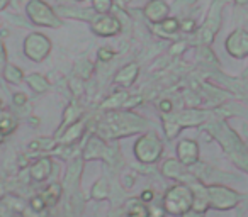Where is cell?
Listing matches in <instances>:
<instances>
[{
	"label": "cell",
	"instance_id": "6da1fadb",
	"mask_svg": "<svg viewBox=\"0 0 248 217\" xmlns=\"http://www.w3.org/2000/svg\"><path fill=\"white\" fill-rule=\"evenodd\" d=\"M209 131L213 132L217 141L223 145L224 151L230 155V158L233 159L234 165H238L243 170H248L247 148H245V145L240 141V138L228 128V124H224V122H214V124L209 126Z\"/></svg>",
	"mask_w": 248,
	"mask_h": 217
},
{
	"label": "cell",
	"instance_id": "7a4b0ae2",
	"mask_svg": "<svg viewBox=\"0 0 248 217\" xmlns=\"http://www.w3.org/2000/svg\"><path fill=\"white\" fill-rule=\"evenodd\" d=\"M143 121L133 114H109L107 121L97 128L100 136L106 138H119V136H129L138 132L143 128Z\"/></svg>",
	"mask_w": 248,
	"mask_h": 217
},
{
	"label": "cell",
	"instance_id": "3957f363",
	"mask_svg": "<svg viewBox=\"0 0 248 217\" xmlns=\"http://www.w3.org/2000/svg\"><path fill=\"white\" fill-rule=\"evenodd\" d=\"M192 190L186 183H180L172 188L167 190V193L163 195V209L172 216H182L184 212H187L189 209H192Z\"/></svg>",
	"mask_w": 248,
	"mask_h": 217
},
{
	"label": "cell",
	"instance_id": "277c9868",
	"mask_svg": "<svg viewBox=\"0 0 248 217\" xmlns=\"http://www.w3.org/2000/svg\"><path fill=\"white\" fill-rule=\"evenodd\" d=\"M163 145L155 134H143L135 145V155L143 165H153L162 156Z\"/></svg>",
	"mask_w": 248,
	"mask_h": 217
},
{
	"label": "cell",
	"instance_id": "5b68a950",
	"mask_svg": "<svg viewBox=\"0 0 248 217\" xmlns=\"http://www.w3.org/2000/svg\"><path fill=\"white\" fill-rule=\"evenodd\" d=\"M28 15L34 24L46 28H62V21L51 7L43 0H31L28 4Z\"/></svg>",
	"mask_w": 248,
	"mask_h": 217
},
{
	"label": "cell",
	"instance_id": "8992f818",
	"mask_svg": "<svg viewBox=\"0 0 248 217\" xmlns=\"http://www.w3.org/2000/svg\"><path fill=\"white\" fill-rule=\"evenodd\" d=\"M95 158H104L107 163L116 165L119 161V153H117V149L109 148L99 136H92L89 139V143H87L85 149H83V159L90 161V159H95Z\"/></svg>",
	"mask_w": 248,
	"mask_h": 217
},
{
	"label": "cell",
	"instance_id": "52a82bcc",
	"mask_svg": "<svg viewBox=\"0 0 248 217\" xmlns=\"http://www.w3.org/2000/svg\"><path fill=\"white\" fill-rule=\"evenodd\" d=\"M207 197H209V205H213L214 209L219 210L233 209L238 203V200H240V195L236 192L221 185L207 187Z\"/></svg>",
	"mask_w": 248,
	"mask_h": 217
},
{
	"label": "cell",
	"instance_id": "ba28073f",
	"mask_svg": "<svg viewBox=\"0 0 248 217\" xmlns=\"http://www.w3.org/2000/svg\"><path fill=\"white\" fill-rule=\"evenodd\" d=\"M24 51L26 56L32 61H43L51 51V43L46 36L39 34V32H32L28 36L24 43Z\"/></svg>",
	"mask_w": 248,
	"mask_h": 217
},
{
	"label": "cell",
	"instance_id": "9c48e42d",
	"mask_svg": "<svg viewBox=\"0 0 248 217\" xmlns=\"http://www.w3.org/2000/svg\"><path fill=\"white\" fill-rule=\"evenodd\" d=\"M226 49L234 58L248 56V32L243 29H236L234 32H231L226 39Z\"/></svg>",
	"mask_w": 248,
	"mask_h": 217
},
{
	"label": "cell",
	"instance_id": "30bf717a",
	"mask_svg": "<svg viewBox=\"0 0 248 217\" xmlns=\"http://www.w3.org/2000/svg\"><path fill=\"white\" fill-rule=\"evenodd\" d=\"M92 29L99 36H116L121 32V22L112 15H99L92 21Z\"/></svg>",
	"mask_w": 248,
	"mask_h": 217
},
{
	"label": "cell",
	"instance_id": "8fae6325",
	"mask_svg": "<svg viewBox=\"0 0 248 217\" xmlns=\"http://www.w3.org/2000/svg\"><path fill=\"white\" fill-rule=\"evenodd\" d=\"M177 156H179V161L184 166L196 165L197 159H199V148H197L196 141H190V139H184L177 146Z\"/></svg>",
	"mask_w": 248,
	"mask_h": 217
},
{
	"label": "cell",
	"instance_id": "7c38bea8",
	"mask_svg": "<svg viewBox=\"0 0 248 217\" xmlns=\"http://www.w3.org/2000/svg\"><path fill=\"white\" fill-rule=\"evenodd\" d=\"M190 190H192V209L197 210V212H204V210H207V207H209V197H207V188L202 185V183L196 182V180H192V183H190Z\"/></svg>",
	"mask_w": 248,
	"mask_h": 217
},
{
	"label": "cell",
	"instance_id": "4fadbf2b",
	"mask_svg": "<svg viewBox=\"0 0 248 217\" xmlns=\"http://www.w3.org/2000/svg\"><path fill=\"white\" fill-rule=\"evenodd\" d=\"M167 14H169V5L163 0H152L145 7V15L152 22H156V24L165 21Z\"/></svg>",
	"mask_w": 248,
	"mask_h": 217
},
{
	"label": "cell",
	"instance_id": "5bb4252c",
	"mask_svg": "<svg viewBox=\"0 0 248 217\" xmlns=\"http://www.w3.org/2000/svg\"><path fill=\"white\" fill-rule=\"evenodd\" d=\"M206 112L196 111V109H187V111H182L180 114L173 116L172 121L177 122L179 126H199L201 122L206 121Z\"/></svg>",
	"mask_w": 248,
	"mask_h": 217
},
{
	"label": "cell",
	"instance_id": "9a60e30c",
	"mask_svg": "<svg viewBox=\"0 0 248 217\" xmlns=\"http://www.w3.org/2000/svg\"><path fill=\"white\" fill-rule=\"evenodd\" d=\"M138 75H140V66L136 63H129V65H126L124 68H121L116 73V78L114 80H116V83H119L123 87H131L135 83V80L138 78Z\"/></svg>",
	"mask_w": 248,
	"mask_h": 217
},
{
	"label": "cell",
	"instance_id": "2e32d148",
	"mask_svg": "<svg viewBox=\"0 0 248 217\" xmlns=\"http://www.w3.org/2000/svg\"><path fill=\"white\" fill-rule=\"evenodd\" d=\"M83 131H85V122L83 121L73 122L72 126H68V128L63 131V136L58 139V143H63V145H72V143H77L80 139V136L83 134Z\"/></svg>",
	"mask_w": 248,
	"mask_h": 217
},
{
	"label": "cell",
	"instance_id": "e0dca14e",
	"mask_svg": "<svg viewBox=\"0 0 248 217\" xmlns=\"http://www.w3.org/2000/svg\"><path fill=\"white\" fill-rule=\"evenodd\" d=\"M51 170H53V165H51V159L49 158H41L31 166V176L34 180H46L49 175H51Z\"/></svg>",
	"mask_w": 248,
	"mask_h": 217
},
{
	"label": "cell",
	"instance_id": "ac0fdd59",
	"mask_svg": "<svg viewBox=\"0 0 248 217\" xmlns=\"http://www.w3.org/2000/svg\"><path fill=\"white\" fill-rule=\"evenodd\" d=\"M126 216L128 217H150V210L148 207H146L145 202H141V200H129L128 203H126Z\"/></svg>",
	"mask_w": 248,
	"mask_h": 217
},
{
	"label": "cell",
	"instance_id": "d6986e66",
	"mask_svg": "<svg viewBox=\"0 0 248 217\" xmlns=\"http://www.w3.org/2000/svg\"><path fill=\"white\" fill-rule=\"evenodd\" d=\"M82 168H83V163L80 159L73 161L68 168V173H66V178H65V183L72 188H75L80 182V175H82Z\"/></svg>",
	"mask_w": 248,
	"mask_h": 217
},
{
	"label": "cell",
	"instance_id": "ffe728a7",
	"mask_svg": "<svg viewBox=\"0 0 248 217\" xmlns=\"http://www.w3.org/2000/svg\"><path fill=\"white\" fill-rule=\"evenodd\" d=\"M219 7H221L219 2H214L213 7H211V11H209V15H207V21L204 22V26H202V28L209 29V31L214 32V34H216L217 29H219V22H221V15H219V12H217Z\"/></svg>",
	"mask_w": 248,
	"mask_h": 217
},
{
	"label": "cell",
	"instance_id": "44dd1931",
	"mask_svg": "<svg viewBox=\"0 0 248 217\" xmlns=\"http://www.w3.org/2000/svg\"><path fill=\"white\" fill-rule=\"evenodd\" d=\"M129 99V93L128 92H117L114 95H110L107 100H104L100 109H119L126 103V100Z\"/></svg>",
	"mask_w": 248,
	"mask_h": 217
},
{
	"label": "cell",
	"instance_id": "7402d4cb",
	"mask_svg": "<svg viewBox=\"0 0 248 217\" xmlns=\"http://www.w3.org/2000/svg\"><path fill=\"white\" fill-rule=\"evenodd\" d=\"M62 192H63L62 185H60V183H53V185H49L48 188L41 193V197L46 202V205H55L60 200V197H62Z\"/></svg>",
	"mask_w": 248,
	"mask_h": 217
},
{
	"label": "cell",
	"instance_id": "603a6c76",
	"mask_svg": "<svg viewBox=\"0 0 248 217\" xmlns=\"http://www.w3.org/2000/svg\"><path fill=\"white\" fill-rule=\"evenodd\" d=\"M80 114H82V111H80L78 107H77L75 103H70V105L66 107L65 114H63V124H62V128H60V131H65V128H68L73 122L78 121Z\"/></svg>",
	"mask_w": 248,
	"mask_h": 217
},
{
	"label": "cell",
	"instance_id": "cb8c5ba5",
	"mask_svg": "<svg viewBox=\"0 0 248 217\" xmlns=\"http://www.w3.org/2000/svg\"><path fill=\"white\" fill-rule=\"evenodd\" d=\"M56 145H58V139L39 138L36 141L29 143V151H51Z\"/></svg>",
	"mask_w": 248,
	"mask_h": 217
},
{
	"label": "cell",
	"instance_id": "d4e9b609",
	"mask_svg": "<svg viewBox=\"0 0 248 217\" xmlns=\"http://www.w3.org/2000/svg\"><path fill=\"white\" fill-rule=\"evenodd\" d=\"M28 83H29V87H31V88L34 90V92H38V93L46 92V90L49 88V82L43 75H38V73H34V75H29L28 76Z\"/></svg>",
	"mask_w": 248,
	"mask_h": 217
},
{
	"label": "cell",
	"instance_id": "484cf974",
	"mask_svg": "<svg viewBox=\"0 0 248 217\" xmlns=\"http://www.w3.org/2000/svg\"><path fill=\"white\" fill-rule=\"evenodd\" d=\"M182 163L175 161V159H169L163 165V175L169 178H182Z\"/></svg>",
	"mask_w": 248,
	"mask_h": 217
},
{
	"label": "cell",
	"instance_id": "4316f807",
	"mask_svg": "<svg viewBox=\"0 0 248 217\" xmlns=\"http://www.w3.org/2000/svg\"><path fill=\"white\" fill-rule=\"evenodd\" d=\"M92 197L95 200H106L109 197V183H107L106 178L97 180V183L92 188Z\"/></svg>",
	"mask_w": 248,
	"mask_h": 217
},
{
	"label": "cell",
	"instance_id": "83f0119b",
	"mask_svg": "<svg viewBox=\"0 0 248 217\" xmlns=\"http://www.w3.org/2000/svg\"><path fill=\"white\" fill-rule=\"evenodd\" d=\"M4 76L7 82L11 83H19L22 80V72L21 68H17V66H12V65H7L5 66V72H4Z\"/></svg>",
	"mask_w": 248,
	"mask_h": 217
},
{
	"label": "cell",
	"instance_id": "f1b7e54d",
	"mask_svg": "<svg viewBox=\"0 0 248 217\" xmlns=\"http://www.w3.org/2000/svg\"><path fill=\"white\" fill-rule=\"evenodd\" d=\"M14 128H16V122L12 119V116L5 111L0 112V131H4L7 134V132L14 131Z\"/></svg>",
	"mask_w": 248,
	"mask_h": 217
},
{
	"label": "cell",
	"instance_id": "f546056e",
	"mask_svg": "<svg viewBox=\"0 0 248 217\" xmlns=\"http://www.w3.org/2000/svg\"><path fill=\"white\" fill-rule=\"evenodd\" d=\"M158 28H162L163 31H158L160 34H165V36H169V34H173L175 31H179V21L177 19H165L163 22H160V26Z\"/></svg>",
	"mask_w": 248,
	"mask_h": 217
},
{
	"label": "cell",
	"instance_id": "4dcf8cb0",
	"mask_svg": "<svg viewBox=\"0 0 248 217\" xmlns=\"http://www.w3.org/2000/svg\"><path fill=\"white\" fill-rule=\"evenodd\" d=\"M77 73L80 75V78L89 80L90 75L93 73V68H92V65L87 61V59H83V61H80L78 65H77Z\"/></svg>",
	"mask_w": 248,
	"mask_h": 217
},
{
	"label": "cell",
	"instance_id": "1f68e13d",
	"mask_svg": "<svg viewBox=\"0 0 248 217\" xmlns=\"http://www.w3.org/2000/svg\"><path fill=\"white\" fill-rule=\"evenodd\" d=\"M93 9L97 11V14L107 15V12H110L112 9V0H93Z\"/></svg>",
	"mask_w": 248,
	"mask_h": 217
},
{
	"label": "cell",
	"instance_id": "d6a6232c",
	"mask_svg": "<svg viewBox=\"0 0 248 217\" xmlns=\"http://www.w3.org/2000/svg\"><path fill=\"white\" fill-rule=\"evenodd\" d=\"M45 207H46V202L43 200L41 195L32 197L31 202H29V209L34 210V212H43V210H45Z\"/></svg>",
	"mask_w": 248,
	"mask_h": 217
},
{
	"label": "cell",
	"instance_id": "836d02e7",
	"mask_svg": "<svg viewBox=\"0 0 248 217\" xmlns=\"http://www.w3.org/2000/svg\"><path fill=\"white\" fill-rule=\"evenodd\" d=\"M163 128H165V132L169 138H173L175 136V132L180 129V126L177 124V122H173L172 119H165V122H163Z\"/></svg>",
	"mask_w": 248,
	"mask_h": 217
},
{
	"label": "cell",
	"instance_id": "e575fe53",
	"mask_svg": "<svg viewBox=\"0 0 248 217\" xmlns=\"http://www.w3.org/2000/svg\"><path fill=\"white\" fill-rule=\"evenodd\" d=\"M70 88H72L73 95L80 97L83 93V82H80L78 78H73L72 82H70Z\"/></svg>",
	"mask_w": 248,
	"mask_h": 217
},
{
	"label": "cell",
	"instance_id": "d590c367",
	"mask_svg": "<svg viewBox=\"0 0 248 217\" xmlns=\"http://www.w3.org/2000/svg\"><path fill=\"white\" fill-rule=\"evenodd\" d=\"M97 56H99L100 61H110V59L114 58V51H110V49H107V48H100Z\"/></svg>",
	"mask_w": 248,
	"mask_h": 217
},
{
	"label": "cell",
	"instance_id": "8d00e7d4",
	"mask_svg": "<svg viewBox=\"0 0 248 217\" xmlns=\"http://www.w3.org/2000/svg\"><path fill=\"white\" fill-rule=\"evenodd\" d=\"M186 48H187L186 43H175V44L170 48V55H177V53H179V55H182V53L186 51Z\"/></svg>",
	"mask_w": 248,
	"mask_h": 217
},
{
	"label": "cell",
	"instance_id": "74e56055",
	"mask_svg": "<svg viewBox=\"0 0 248 217\" xmlns=\"http://www.w3.org/2000/svg\"><path fill=\"white\" fill-rule=\"evenodd\" d=\"M180 28H182L184 31H187V32H192L194 29H196V24H194L192 19H186V21L180 22Z\"/></svg>",
	"mask_w": 248,
	"mask_h": 217
},
{
	"label": "cell",
	"instance_id": "f35d334b",
	"mask_svg": "<svg viewBox=\"0 0 248 217\" xmlns=\"http://www.w3.org/2000/svg\"><path fill=\"white\" fill-rule=\"evenodd\" d=\"M141 97H133L131 99V95H129V99L126 100V103L123 105V109H129V107H135V105H138V103H141Z\"/></svg>",
	"mask_w": 248,
	"mask_h": 217
},
{
	"label": "cell",
	"instance_id": "ab89813d",
	"mask_svg": "<svg viewBox=\"0 0 248 217\" xmlns=\"http://www.w3.org/2000/svg\"><path fill=\"white\" fill-rule=\"evenodd\" d=\"M160 111L165 112V114L172 112V102H170V100H162V102H160Z\"/></svg>",
	"mask_w": 248,
	"mask_h": 217
},
{
	"label": "cell",
	"instance_id": "60d3db41",
	"mask_svg": "<svg viewBox=\"0 0 248 217\" xmlns=\"http://www.w3.org/2000/svg\"><path fill=\"white\" fill-rule=\"evenodd\" d=\"M26 100H28V97H26L24 93H16V95H14V103H16V105H24Z\"/></svg>",
	"mask_w": 248,
	"mask_h": 217
},
{
	"label": "cell",
	"instance_id": "b9f144b4",
	"mask_svg": "<svg viewBox=\"0 0 248 217\" xmlns=\"http://www.w3.org/2000/svg\"><path fill=\"white\" fill-rule=\"evenodd\" d=\"M153 200V192L152 190H145V192L141 193V202H152Z\"/></svg>",
	"mask_w": 248,
	"mask_h": 217
},
{
	"label": "cell",
	"instance_id": "7bdbcfd3",
	"mask_svg": "<svg viewBox=\"0 0 248 217\" xmlns=\"http://www.w3.org/2000/svg\"><path fill=\"white\" fill-rule=\"evenodd\" d=\"M182 217H202V212H197V210H194V209H189L187 212L182 214Z\"/></svg>",
	"mask_w": 248,
	"mask_h": 217
},
{
	"label": "cell",
	"instance_id": "ee69618b",
	"mask_svg": "<svg viewBox=\"0 0 248 217\" xmlns=\"http://www.w3.org/2000/svg\"><path fill=\"white\" fill-rule=\"evenodd\" d=\"M4 193H5V187H4V183H2V180H0V199L4 197Z\"/></svg>",
	"mask_w": 248,
	"mask_h": 217
},
{
	"label": "cell",
	"instance_id": "f6af8a7d",
	"mask_svg": "<svg viewBox=\"0 0 248 217\" xmlns=\"http://www.w3.org/2000/svg\"><path fill=\"white\" fill-rule=\"evenodd\" d=\"M7 4H9V0H0V11H2Z\"/></svg>",
	"mask_w": 248,
	"mask_h": 217
},
{
	"label": "cell",
	"instance_id": "bcb514c9",
	"mask_svg": "<svg viewBox=\"0 0 248 217\" xmlns=\"http://www.w3.org/2000/svg\"><path fill=\"white\" fill-rule=\"evenodd\" d=\"M4 138H5V132H4V131H0V143L4 141Z\"/></svg>",
	"mask_w": 248,
	"mask_h": 217
},
{
	"label": "cell",
	"instance_id": "7dc6e473",
	"mask_svg": "<svg viewBox=\"0 0 248 217\" xmlns=\"http://www.w3.org/2000/svg\"><path fill=\"white\" fill-rule=\"evenodd\" d=\"M234 2H236V4H247L248 0H234Z\"/></svg>",
	"mask_w": 248,
	"mask_h": 217
}]
</instances>
